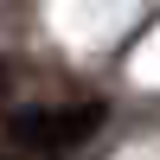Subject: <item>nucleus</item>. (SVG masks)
<instances>
[{
    "label": "nucleus",
    "instance_id": "1",
    "mask_svg": "<svg viewBox=\"0 0 160 160\" xmlns=\"http://www.w3.org/2000/svg\"><path fill=\"white\" fill-rule=\"evenodd\" d=\"M102 102H71V109H19L13 115V141L26 148H77L102 128Z\"/></svg>",
    "mask_w": 160,
    "mask_h": 160
},
{
    "label": "nucleus",
    "instance_id": "2",
    "mask_svg": "<svg viewBox=\"0 0 160 160\" xmlns=\"http://www.w3.org/2000/svg\"><path fill=\"white\" fill-rule=\"evenodd\" d=\"M0 96H7V64H0Z\"/></svg>",
    "mask_w": 160,
    "mask_h": 160
}]
</instances>
